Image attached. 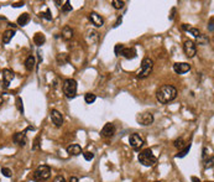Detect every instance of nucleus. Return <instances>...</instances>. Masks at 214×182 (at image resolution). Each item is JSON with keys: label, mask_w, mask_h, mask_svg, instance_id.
Segmentation results:
<instances>
[{"label": "nucleus", "mask_w": 214, "mask_h": 182, "mask_svg": "<svg viewBox=\"0 0 214 182\" xmlns=\"http://www.w3.org/2000/svg\"><path fill=\"white\" fill-rule=\"evenodd\" d=\"M177 97V89L173 86L166 84L160 87V89L156 92V98L161 104H167L170 102H172L173 99H176Z\"/></svg>", "instance_id": "f257e3e1"}, {"label": "nucleus", "mask_w": 214, "mask_h": 182, "mask_svg": "<svg viewBox=\"0 0 214 182\" xmlns=\"http://www.w3.org/2000/svg\"><path fill=\"white\" fill-rule=\"evenodd\" d=\"M139 159V162L146 167H151V166H155L157 164V157L152 154V151L150 149H146L144 151H141L137 156Z\"/></svg>", "instance_id": "f03ea898"}, {"label": "nucleus", "mask_w": 214, "mask_h": 182, "mask_svg": "<svg viewBox=\"0 0 214 182\" xmlns=\"http://www.w3.org/2000/svg\"><path fill=\"white\" fill-rule=\"evenodd\" d=\"M152 67H154V61L149 57H145L141 62V68L140 71L137 72V78L140 79H144L146 77H149L152 72Z\"/></svg>", "instance_id": "7ed1b4c3"}, {"label": "nucleus", "mask_w": 214, "mask_h": 182, "mask_svg": "<svg viewBox=\"0 0 214 182\" xmlns=\"http://www.w3.org/2000/svg\"><path fill=\"white\" fill-rule=\"evenodd\" d=\"M62 91L67 98H74L77 94V82L73 78H68L63 82Z\"/></svg>", "instance_id": "20e7f679"}, {"label": "nucleus", "mask_w": 214, "mask_h": 182, "mask_svg": "<svg viewBox=\"0 0 214 182\" xmlns=\"http://www.w3.org/2000/svg\"><path fill=\"white\" fill-rule=\"evenodd\" d=\"M51 176V167L47 165H41L36 169L34 172V180L35 181H46Z\"/></svg>", "instance_id": "39448f33"}, {"label": "nucleus", "mask_w": 214, "mask_h": 182, "mask_svg": "<svg viewBox=\"0 0 214 182\" xmlns=\"http://www.w3.org/2000/svg\"><path fill=\"white\" fill-rule=\"evenodd\" d=\"M183 51H184V53H186V56H187L188 58L194 57V56H196V53H197L196 44H194L193 41H191V40L184 41V44H183Z\"/></svg>", "instance_id": "423d86ee"}, {"label": "nucleus", "mask_w": 214, "mask_h": 182, "mask_svg": "<svg viewBox=\"0 0 214 182\" xmlns=\"http://www.w3.org/2000/svg\"><path fill=\"white\" fill-rule=\"evenodd\" d=\"M129 144L134 150H139L142 145H144V139L140 136L139 134H131L129 137Z\"/></svg>", "instance_id": "0eeeda50"}, {"label": "nucleus", "mask_w": 214, "mask_h": 182, "mask_svg": "<svg viewBox=\"0 0 214 182\" xmlns=\"http://www.w3.org/2000/svg\"><path fill=\"white\" fill-rule=\"evenodd\" d=\"M137 123L144 127H149L154 123V115L151 113H141L137 117Z\"/></svg>", "instance_id": "6e6552de"}, {"label": "nucleus", "mask_w": 214, "mask_h": 182, "mask_svg": "<svg viewBox=\"0 0 214 182\" xmlns=\"http://www.w3.org/2000/svg\"><path fill=\"white\" fill-rule=\"evenodd\" d=\"M189 69H191V66L187 62H177L173 65V71L177 74H184V73L189 72Z\"/></svg>", "instance_id": "1a4fd4ad"}, {"label": "nucleus", "mask_w": 214, "mask_h": 182, "mask_svg": "<svg viewBox=\"0 0 214 182\" xmlns=\"http://www.w3.org/2000/svg\"><path fill=\"white\" fill-rule=\"evenodd\" d=\"M1 76H2V86L5 87V88H7L9 87V83L15 78V74H14V72L11 71V69H7V68H5V69H2V72H1Z\"/></svg>", "instance_id": "9d476101"}, {"label": "nucleus", "mask_w": 214, "mask_h": 182, "mask_svg": "<svg viewBox=\"0 0 214 182\" xmlns=\"http://www.w3.org/2000/svg\"><path fill=\"white\" fill-rule=\"evenodd\" d=\"M88 17H89V21L92 22V25H94L95 27H102L104 25V19L99 14H97L94 11H92Z\"/></svg>", "instance_id": "9b49d317"}, {"label": "nucleus", "mask_w": 214, "mask_h": 182, "mask_svg": "<svg viewBox=\"0 0 214 182\" xmlns=\"http://www.w3.org/2000/svg\"><path fill=\"white\" fill-rule=\"evenodd\" d=\"M51 120H52L54 127H57V128H59V127L63 125V117H62V114H61L58 110H56V109H52V110H51Z\"/></svg>", "instance_id": "f8f14e48"}, {"label": "nucleus", "mask_w": 214, "mask_h": 182, "mask_svg": "<svg viewBox=\"0 0 214 182\" xmlns=\"http://www.w3.org/2000/svg\"><path fill=\"white\" fill-rule=\"evenodd\" d=\"M115 132H116L115 125H114L113 123H107V124L103 127V129H102V136L111 137V136H114Z\"/></svg>", "instance_id": "ddd939ff"}, {"label": "nucleus", "mask_w": 214, "mask_h": 182, "mask_svg": "<svg viewBox=\"0 0 214 182\" xmlns=\"http://www.w3.org/2000/svg\"><path fill=\"white\" fill-rule=\"evenodd\" d=\"M12 140L15 144L20 145V146H25L26 142H27V137H26V134L25 132H21V133H15L14 136H12Z\"/></svg>", "instance_id": "4468645a"}, {"label": "nucleus", "mask_w": 214, "mask_h": 182, "mask_svg": "<svg viewBox=\"0 0 214 182\" xmlns=\"http://www.w3.org/2000/svg\"><path fill=\"white\" fill-rule=\"evenodd\" d=\"M120 56L125 57L126 60H133L136 57V50L134 47H125L123 48V51L120 52Z\"/></svg>", "instance_id": "2eb2a0df"}, {"label": "nucleus", "mask_w": 214, "mask_h": 182, "mask_svg": "<svg viewBox=\"0 0 214 182\" xmlns=\"http://www.w3.org/2000/svg\"><path fill=\"white\" fill-rule=\"evenodd\" d=\"M86 40H87L88 44H97L98 40H99V35L94 30H88L87 34H86Z\"/></svg>", "instance_id": "dca6fc26"}, {"label": "nucleus", "mask_w": 214, "mask_h": 182, "mask_svg": "<svg viewBox=\"0 0 214 182\" xmlns=\"http://www.w3.org/2000/svg\"><path fill=\"white\" fill-rule=\"evenodd\" d=\"M66 150H67V152L69 155H73V156H78V155L82 154V147L78 144H71V145L67 146Z\"/></svg>", "instance_id": "f3484780"}, {"label": "nucleus", "mask_w": 214, "mask_h": 182, "mask_svg": "<svg viewBox=\"0 0 214 182\" xmlns=\"http://www.w3.org/2000/svg\"><path fill=\"white\" fill-rule=\"evenodd\" d=\"M62 39L64 41H69L73 39V29L68 25H66L63 29H62Z\"/></svg>", "instance_id": "a211bd4d"}, {"label": "nucleus", "mask_w": 214, "mask_h": 182, "mask_svg": "<svg viewBox=\"0 0 214 182\" xmlns=\"http://www.w3.org/2000/svg\"><path fill=\"white\" fill-rule=\"evenodd\" d=\"M15 30H11V29H7L6 31H4V34H2V36H1V41H2V44H9L10 41H11V39L15 36Z\"/></svg>", "instance_id": "6ab92c4d"}, {"label": "nucleus", "mask_w": 214, "mask_h": 182, "mask_svg": "<svg viewBox=\"0 0 214 182\" xmlns=\"http://www.w3.org/2000/svg\"><path fill=\"white\" fill-rule=\"evenodd\" d=\"M29 21H30V15L27 12H24L17 17V25H20V26H26L29 24Z\"/></svg>", "instance_id": "aec40b11"}, {"label": "nucleus", "mask_w": 214, "mask_h": 182, "mask_svg": "<svg viewBox=\"0 0 214 182\" xmlns=\"http://www.w3.org/2000/svg\"><path fill=\"white\" fill-rule=\"evenodd\" d=\"M45 41H46V37H45V35L42 32H36L34 35V42H35V45L41 46L45 44Z\"/></svg>", "instance_id": "412c9836"}, {"label": "nucleus", "mask_w": 214, "mask_h": 182, "mask_svg": "<svg viewBox=\"0 0 214 182\" xmlns=\"http://www.w3.org/2000/svg\"><path fill=\"white\" fill-rule=\"evenodd\" d=\"M35 65H36V61H35V57L34 56H29L25 61V68L27 71H32L35 68Z\"/></svg>", "instance_id": "4be33fe9"}, {"label": "nucleus", "mask_w": 214, "mask_h": 182, "mask_svg": "<svg viewBox=\"0 0 214 182\" xmlns=\"http://www.w3.org/2000/svg\"><path fill=\"white\" fill-rule=\"evenodd\" d=\"M39 16H40L41 19L47 20V21H51V20H52V14H51V10H50V9H46V11L40 12V14H39Z\"/></svg>", "instance_id": "5701e85b"}, {"label": "nucleus", "mask_w": 214, "mask_h": 182, "mask_svg": "<svg viewBox=\"0 0 214 182\" xmlns=\"http://www.w3.org/2000/svg\"><path fill=\"white\" fill-rule=\"evenodd\" d=\"M95 99H97V95L93 94V93H87V94L84 95V100H86V103H88V104L94 103Z\"/></svg>", "instance_id": "b1692460"}, {"label": "nucleus", "mask_w": 214, "mask_h": 182, "mask_svg": "<svg viewBox=\"0 0 214 182\" xmlns=\"http://www.w3.org/2000/svg\"><path fill=\"white\" fill-rule=\"evenodd\" d=\"M196 40H197V44H198V45H207V44L209 42L208 37H207L206 35H203V34H201Z\"/></svg>", "instance_id": "393cba45"}, {"label": "nucleus", "mask_w": 214, "mask_h": 182, "mask_svg": "<svg viewBox=\"0 0 214 182\" xmlns=\"http://www.w3.org/2000/svg\"><path fill=\"white\" fill-rule=\"evenodd\" d=\"M173 145H174V147H177V149H183L184 146H186V142H184V140L182 139V137H178V139H176L174 140V142H173Z\"/></svg>", "instance_id": "a878e982"}, {"label": "nucleus", "mask_w": 214, "mask_h": 182, "mask_svg": "<svg viewBox=\"0 0 214 182\" xmlns=\"http://www.w3.org/2000/svg\"><path fill=\"white\" fill-rule=\"evenodd\" d=\"M57 61H58V63H59V65H62V63L67 62V61H68V56H67V53H59V55L57 56Z\"/></svg>", "instance_id": "bb28decb"}, {"label": "nucleus", "mask_w": 214, "mask_h": 182, "mask_svg": "<svg viewBox=\"0 0 214 182\" xmlns=\"http://www.w3.org/2000/svg\"><path fill=\"white\" fill-rule=\"evenodd\" d=\"M111 5H113L114 9H123L124 5H125V2L124 1H119V0H113L111 1Z\"/></svg>", "instance_id": "cd10ccee"}, {"label": "nucleus", "mask_w": 214, "mask_h": 182, "mask_svg": "<svg viewBox=\"0 0 214 182\" xmlns=\"http://www.w3.org/2000/svg\"><path fill=\"white\" fill-rule=\"evenodd\" d=\"M189 149H191V145H187V146H186V147H184L182 151H179V152L176 155V157H184V156H186V155L189 152Z\"/></svg>", "instance_id": "c85d7f7f"}, {"label": "nucleus", "mask_w": 214, "mask_h": 182, "mask_svg": "<svg viewBox=\"0 0 214 182\" xmlns=\"http://www.w3.org/2000/svg\"><path fill=\"white\" fill-rule=\"evenodd\" d=\"M72 9H73V7H72V5H71L69 1H66L64 5H62V11H63V12H71Z\"/></svg>", "instance_id": "c756f323"}, {"label": "nucleus", "mask_w": 214, "mask_h": 182, "mask_svg": "<svg viewBox=\"0 0 214 182\" xmlns=\"http://www.w3.org/2000/svg\"><path fill=\"white\" fill-rule=\"evenodd\" d=\"M16 107H17L19 112L22 114V113H24V107H22V99H21L20 97H17V98H16Z\"/></svg>", "instance_id": "7c9ffc66"}, {"label": "nucleus", "mask_w": 214, "mask_h": 182, "mask_svg": "<svg viewBox=\"0 0 214 182\" xmlns=\"http://www.w3.org/2000/svg\"><path fill=\"white\" fill-rule=\"evenodd\" d=\"M1 174H2L5 177H11V176H12L11 170H10V169H7V167H2V169H1Z\"/></svg>", "instance_id": "2f4dec72"}, {"label": "nucleus", "mask_w": 214, "mask_h": 182, "mask_svg": "<svg viewBox=\"0 0 214 182\" xmlns=\"http://www.w3.org/2000/svg\"><path fill=\"white\" fill-rule=\"evenodd\" d=\"M123 48H124V45H121V44H118V45L114 47V53H115L116 56H120V52L123 51Z\"/></svg>", "instance_id": "473e14b6"}, {"label": "nucleus", "mask_w": 214, "mask_h": 182, "mask_svg": "<svg viewBox=\"0 0 214 182\" xmlns=\"http://www.w3.org/2000/svg\"><path fill=\"white\" fill-rule=\"evenodd\" d=\"M188 31H189V32H191V34H192V35H193V36H194L196 39H197V37H198V36L201 35V31H199L198 29H196V27H191V29H189Z\"/></svg>", "instance_id": "72a5a7b5"}, {"label": "nucleus", "mask_w": 214, "mask_h": 182, "mask_svg": "<svg viewBox=\"0 0 214 182\" xmlns=\"http://www.w3.org/2000/svg\"><path fill=\"white\" fill-rule=\"evenodd\" d=\"M83 156H84V159H86L87 161H91V160H93V159H94V154H93V152H89V151L84 152V154H83Z\"/></svg>", "instance_id": "f704fd0d"}, {"label": "nucleus", "mask_w": 214, "mask_h": 182, "mask_svg": "<svg viewBox=\"0 0 214 182\" xmlns=\"http://www.w3.org/2000/svg\"><path fill=\"white\" fill-rule=\"evenodd\" d=\"M211 157H213V156H211ZM211 157H209V150H208L207 147H204V149H203V160L207 161V160H209Z\"/></svg>", "instance_id": "c9c22d12"}, {"label": "nucleus", "mask_w": 214, "mask_h": 182, "mask_svg": "<svg viewBox=\"0 0 214 182\" xmlns=\"http://www.w3.org/2000/svg\"><path fill=\"white\" fill-rule=\"evenodd\" d=\"M40 147V137H36L35 141H34V146H32V150H37Z\"/></svg>", "instance_id": "e433bc0d"}, {"label": "nucleus", "mask_w": 214, "mask_h": 182, "mask_svg": "<svg viewBox=\"0 0 214 182\" xmlns=\"http://www.w3.org/2000/svg\"><path fill=\"white\" fill-rule=\"evenodd\" d=\"M54 182H66V180H64V177H63V176L58 175V176H56V177H54Z\"/></svg>", "instance_id": "4c0bfd02"}, {"label": "nucleus", "mask_w": 214, "mask_h": 182, "mask_svg": "<svg viewBox=\"0 0 214 182\" xmlns=\"http://www.w3.org/2000/svg\"><path fill=\"white\" fill-rule=\"evenodd\" d=\"M208 29H209V31H211V32H213V31H214V29H213V17L211 19V22L208 24Z\"/></svg>", "instance_id": "58836bf2"}, {"label": "nucleus", "mask_w": 214, "mask_h": 182, "mask_svg": "<svg viewBox=\"0 0 214 182\" xmlns=\"http://www.w3.org/2000/svg\"><path fill=\"white\" fill-rule=\"evenodd\" d=\"M120 24H121V16H120V17H118V20H116V22L114 24V27H118V26H119Z\"/></svg>", "instance_id": "ea45409f"}, {"label": "nucleus", "mask_w": 214, "mask_h": 182, "mask_svg": "<svg viewBox=\"0 0 214 182\" xmlns=\"http://www.w3.org/2000/svg\"><path fill=\"white\" fill-rule=\"evenodd\" d=\"M12 6L14 7H20V6H24V2L21 1V2H15V4H12Z\"/></svg>", "instance_id": "a19ab883"}, {"label": "nucleus", "mask_w": 214, "mask_h": 182, "mask_svg": "<svg viewBox=\"0 0 214 182\" xmlns=\"http://www.w3.org/2000/svg\"><path fill=\"white\" fill-rule=\"evenodd\" d=\"M174 12H176V9L173 7V9H172V11H171V15H170V20H173V17H174Z\"/></svg>", "instance_id": "79ce46f5"}, {"label": "nucleus", "mask_w": 214, "mask_h": 182, "mask_svg": "<svg viewBox=\"0 0 214 182\" xmlns=\"http://www.w3.org/2000/svg\"><path fill=\"white\" fill-rule=\"evenodd\" d=\"M182 29H183V30H186V31H188V30L191 29V26H188L187 24H183V25H182Z\"/></svg>", "instance_id": "37998d69"}, {"label": "nucleus", "mask_w": 214, "mask_h": 182, "mask_svg": "<svg viewBox=\"0 0 214 182\" xmlns=\"http://www.w3.org/2000/svg\"><path fill=\"white\" fill-rule=\"evenodd\" d=\"M68 182H78V179L73 176V177H71V179H69V181H68Z\"/></svg>", "instance_id": "c03bdc74"}, {"label": "nucleus", "mask_w": 214, "mask_h": 182, "mask_svg": "<svg viewBox=\"0 0 214 182\" xmlns=\"http://www.w3.org/2000/svg\"><path fill=\"white\" fill-rule=\"evenodd\" d=\"M2 103H4V98H2L1 95H0V107L2 105Z\"/></svg>", "instance_id": "a18cd8bd"}, {"label": "nucleus", "mask_w": 214, "mask_h": 182, "mask_svg": "<svg viewBox=\"0 0 214 182\" xmlns=\"http://www.w3.org/2000/svg\"><path fill=\"white\" fill-rule=\"evenodd\" d=\"M192 181H193V182H201L199 180H198V179H197V177H192Z\"/></svg>", "instance_id": "49530a36"}, {"label": "nucleus", "mask_w": 214, "mask_h": 182, "mask_svg": "<svg viewBox=\"0 0 214 182\" xmlns=\"http://www.w3.org/2000/svg\"><path fill=\"white\" fill-rule=\"evenodd\" d=\"M206 182H213V181H206Z\"/></svg>", "instance_id": "de8ad7c7"}, {"label": "nucleus", "mask_w": 214, "mask_h": 182, "mask_svg": "<svg viewBox=\"0 0 214 182\" xmlns=\"http://www.w3.org/2000/svg\"><path fill=\"white\" fill-rule=\"evenodd\" d=\"M156 182H161V181H156Z\"/></svg>", "instance_id": "09e8293b"}]
</instances>
